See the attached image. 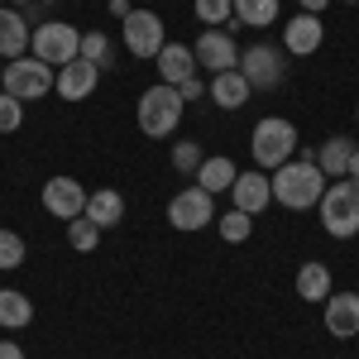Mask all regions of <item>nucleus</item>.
I'll list each match as a JSON object with an SVG mask.
<instances>
[{
	"label": "nucleus",
	"instance_id": "23",
	"mask_svg": "<svg viewBox=\"0 0 359 359\" xmlns=\"http://www.w3.org/2000/svg\"><path fill=\"white\" fill-rule=\"evenodd\" d=\"M29 321H34V302L25 292H15V287H0V326L5 331H25Z\"/></svg>",
	"mask_w": 359,
	"mask_h": 359
},
{
	"label": "nucleus",
	"instance_id": "28",
	"mask_svg": "<svg viewBox=\"0 0 359 359\" xmlns=\"http://www.w3.org/2000/svg\"><path fill=\"white\" fill-rule=\"evenodd\" d=\"M192 10L206 29H221V25L235 20V5H230V0H192Z\"/></svg>",
	"mask_w": 359,
	"mask_h": 359
},
{
	"label": "nucleus",
	"instance_id": "5",
	"mask_svg": "<svg viewBox=\"0 0 359 359\" xmlns=\"http://www.w3.org/2000/svg\"><path fill=\"white\" fill-rule=\"evenodd\" d=\"M53 77H57V67H48V62H39L34 53H25V57H15V62H5L0 91H10L15 101H43L53 91Z\"/></svg>",
	"mask_w": 359,
	"mask_h": 359
},
{
	"label": "nucleus",
	"instance_id": "31",
	"mask_svg": "<svg viewBox=\"0 0 359 359\" xmlns=\"http://www.w3.org/2000/svg\"><path fill=\"white\" fill-rule=\"evenodd\" d=\"M25 264V240L15 235V230H0V269L10 273V269H20Z\"/></svg>",
	"mask_w": 359,
	"mask_h": 359
},
{
	"label": "nucleus",
	"instance_id": "40",
	"mask_svg": "<svg viewBox=\"0 0 359 359\" xmlns=\"http://www.w3.org/2000/svg\"><path fill=\"white\" fill-rule=\"evenodd\" d=\"M72 5H82V0H72Z\"/></svg>",
	"mask_w": 359,
	"mask_h": 359
},
{
	"label": "nucleus",
	"instance_id": "2",
	"mask_svg": "<svg viewBox=\"0 0 359 359\" xmlns=\"http://www.w3.org/2000/svg\"><path fill=\"white\" fill-rule=\"evenodd\" d=\"M316 211H321V225H326L331 240H355L359 235V182L355 177H335V182H326Z\"/></svg>",
	"mask_w": 359,
	"mask_h": 359
},
{
	"label": "nucleus",
	"instance_id": "30",
	"mask_svg": "<svg viewBox=\"0 0 359 359\" xmlns=\"http://www.w3.org/2000/svg\"><path fill=\"white\" fill-rule=\"evenodd\" d=\"M25 125V101H15L10 91H0V135H15Z\"/></svg>",
	"mask_w": 359,
	"mask_h": 359
},
{
	"label": "nucleus",
	"instance_id": "3",
	"mask_svg": "<svg viewBox=\"0 0 359 359\" xmlns=\"http://www.w3.org/2000/svg\"><path fill=\"white\" fill-rule=\"evenodd\" d=\"M249 154H254V163L264 168V172L283 168L287 158H297V125H292V120H283V115L259 120V125H254V135H249Z\"/></svg>",
	"mask_w": 359,
	"mask_h": 359
},
{
	"label": "nucleus",
	"instance_id": "26",
	"mask_svg": "<svg viewBox=\"0 0 359 359\" xmlns=\"http://www.w3.org/2000/svg\"><path fill=\"white\" fill-rule=\"evenodd\" d=\"M77 57H86V62H96L101 72L106 67H115V48L106 34H82V48H77Z\"/></svg>",
	"mask_w": 359,
	"mask_h": 359
},
{
	"label": "nucleus",
	"instance_id": "12",
	"mask_svg": "<svg viewBox=\"0 0 359 359\" xmlns=\"http://www.w3.org/2000/svg\"><path fill=\"white\" fill-rule=\"evenodd\" d=\"M269 201H273V187H269V172H264V168L235 172V182H230V206H235V211H245V216H259Z\"/></svg>",
	"mask_w": 359,
	"mask_h": 359
},
{
	"label": "nucleus",
	"instance_id": "7",
	"mask_svg": "<svg viewBox=\"0 0 359 359\" xmlns=\"http://www.w3.org/2000/svg\"><path fill=\"white\" fill-rule=\"evenodd\" d=\"M240 77L249 82V91H273L287 77V57L273 43H254V48L240 53Z\"/></svg>",
	"mask_w": 359,
	"mask_h": 359
},
{
	"label": "nucleus",
	"instance_id": "20",
	"mask_svg": "<svg viewBox=\"0 0 359 359\" xmlns=\"http://www.w3.org/2000/svg\"><path fill=\"white\" fill-rule=\"evenodd\" d=\"M235 172H240V168L230 163V158H225V154H206V158H201V168H196V187H201V192H230V182H235Z\"/></svg>",
	"mask_w": 359,
	"mask_h": 359
},
{
	"label": "nucleus",
	"instance_id": "25",
	"mask_svg": "<svg viewBox=\"0 0 359 359\" xmlns=\"http://www.w3.org/2000/svg\"><path fill=\"white\" fill-rule=\"evenodd\" d=\"M216 230H221L225 245H245L249 235H254V216H245V211H225V216H216Z\"/></svg>",
	"mask_w": 359,
	"mask_h": 359
},
{
	"label": "nucleus",
	"instance_id": "17",
	"mask_svg": "<svg viewBox=\"0 0 359 359\" xmlns=\"http://www.w3.org/2000/svg\"><path fill=\"white\" fill-rule=\"evenodd\" d=\"M29 20L20 10H0V62H15L29 53Z\"/></svg>",
	"mask_w": 359,
	"mask_h": 359
},
{
	"label": "nucleus",
	"instance_id": "29",
	"mask_svg": "<svg viewBox=\"0 0 359 359\" xmlns=\"http://www.w3.org/2000/svg\"><path fill=\"white\" fill-rule=\"evenodd\" d=\"M201 158H206V149H201L196 139L172 144V168H177V172H196V168H201Z\"/></svg>",
	"mask_w": 359,
	"mask_h": 359
},
{
	"label": "nucleus",
	"instance_id": "36",
	"mask_svg": "<svg viewBox=\"0 0 359 359\" xmlns=\"http://www.w3.org/2000/svg\"><path fill=\"white\" fill-rule=\"evenodd\" d=\"M345 177H355V182H359V144H355V154H350V168H345Z\"/></svg>",
	"mask_w": 359,
	"mask_h": 359
},
{
	"label": "nucleus",
	"instance_id": "35",
	"mask_svg": "<svg viewBox=\"0 0 359 359\" xmlns=\"http://www.w3.org/2000/svg\"><path fill=\"white\" fill-rule=\"evenodd\" d=\"M130 10H135V5H130V0H111V15H115V20H125V15H130Z\"/></svg>",
	"mask_w": 359,
	"mask_h": 359
},
{
	"label": "nucleus",
	"instance_id": "33",
	"mask_svg": "<svg viewBox=\"0 0 359 359\" xmlns=\"http://www.w3.org/2000/svg\"><path fill=\"white\" fill-rule=\"evenodd\" d=\"M0 359H25V350L15 340H0Z\"/></svg>",
	"mask_w": 359,
	"mask_h": 359
},
{
	"label": "nucleus",
	"instance_id": "6",
	"mask_svg": "<svg viewBox=\"0 0 359 359\" xmlns=\"http://www.w3.org/2000/svg\"><path fill=\"white\" fill-rule=\"evenodd\" d=\"M82 48V34L72 25H62V20H43V25L29 34V53L39 57V62H48V67H62V62H72Z\"/></svg>",
	"mask_w": 359,
	"mask_h": 359
},
{
	"label": "nucleus",
	"instance_id": "4",
	"mask_svg": "<svg viewBox=\"0 0 359 359\" xmlns=\"http://www.w3.org/2000/svg\"><path fill=\"white\" fill-rule=\"evenodd\" d=\"M182 96H177V86H163V82H154L144 96H139V106H135V120H139V130L149 139H168L177 125H182Z\"/></svg>",
	"mask_w": 359,
	"mask_h": 359
},
{
	"label": "nucleus",
	"instance_id": "8",
	"mask_svg": "<svg viewBox=\"0 0 359 359\" xmlns=\"http://www.w3.org/2000/svg\"><path fill=\"white\" fill-rule=\"evenodd\" d=\"M120 34H125V48L135 57H158V48L168 43L163 15H154V10H130L120 20Z\"/></svg>",
	"mask_w": 359,
	"mask_h": 359
},
{
	"label": "nucleus",
	"instance_id": "13",
	"mask_svg": "<svg viewBox=\"0 0 359 359\" xmlns=\"http://www.w3.org/2000/svg\"><path fill=\"white\" fill-rule=\"evenodd\" d=\"M96 82H101V67L96 62H86V57H72V62H62L53 77V91L62 96V101H86L91 91H96Z\"/></svg>",
	"mask_w": 359,
	"mask_h": 359
},
{
	"label": "nucleus",
	"instance_id": "1",
	"mask_svg": "<svg viewBox=\"0 0 359 359\" xmlns=\"http://www.w3.org/2000/svg\"><path fill=\"white\" fill-rule=\"evenodd\" d=\"M269 187H273L278 206H287V211H311V206L321 201V192H326V172L316 168V149H306L297 158H287L283 168H273Z\"/></svg>",
	"mask_w": 359,
	"mask_h": 359
},
{
	"label": "nucleus",
	"instance_id": "18",
	"mask_svg": "<svg viewBox=\"0 0 359 359\" xmlns=\"http://www.w3.org/2000/svg\"><path fill=\"white\" fill-rule=\"evenodd\" d=\"M206 96H211L216 106H225V111H240L254 91H249V82L240 77V67H230V72H216V77L206 82Z\"/></svg>",
	"mask_w": 359,
	"mask_h": 359
},
{
	"label": "nucleus",
	"instance_id": "22",
	"mask_svg": "<svg viewBox=\"0 0 359 359\" xmlns=\"http://www.w3.org/2000/svg\"><path fill=\"white\" fill-rule=\"evenodd\" d=\"M335 287H331V269L326 264H316V259H306L302 269H297V297L302 302H326Z\"/></svg>",
	"mask_w": 359,
	"mask_h": 359
},
{
	"label": "nucleus",
	"instance_id": "24",
	"mask_svg": "<svg viewBox=\"0 0 359 359\" xmlns=\"http://www.w3.org/2000/svg\"><path fill=\"white\" fill-rule=\"evenodd\" d=\"M235 5V25H249V29H269L283 10V0H230Z\"/></svg>",
	"mask_w": 359,
	"mask_h": 359
},
{
	"label": "nucleus",
	"instance_id": "39",
	"mask_svg": "<svg viewBox=\"0 0 359 359\" xmlns=\"http://www.w3.org/2000/svg\"><path fill=\"white\" fill-rule=\"evenodd\" d=\"M345 5H359V0H345Z\"/></svg>",
	"mask_w": 359,
	"mask_h": 359
},
{
	"label": "nucleus",
	"instance_id": "19",
	"mask_svg": "<svg viewBox=\"0 0 359 359\" xmlns=\"http://www.w3.org/2000/svg\"><path fill=\"white\" fill-rule=\"evenodd\" d=\"M86 221H96L101 230H111V225L125 221V196L115 192V187H101V192H86Z\"/></svg>",
	"mask_w": 359,
	"mask_h": 359
},
{
	"label": "nucleus",
	"instance_id": "37",
	"mask_svg": "<svg viewBox=\"0 0 359 359\" xmlns=\"http://www.w3.org/2000/svg\"><path fill=\"white\" fill-rule=\"evenodd\" d=\"M15 5H34V0H15Z\"/></svg>",
	"mask_w": 359,
	"mask_h": 359
},
{
	"label": "nucleus",
	"instance_id": "32",
	"mask_svg": "<svg viewBox=\"0 0 359 359\" xmlns=\"http://www.w3.org/2000/svg\"><path fill=\"white\" fill-rule=\"evenodd\" d=\"M177 96H182V106H192V101L206 96V82L201 77H187V82H177Z\"/></svg>",
	"mask_w": 359,
	"mask_h": 359
},
{
	"label": "nucleus",
	"instance_id": "21",
	"mask_svg": "<svg viewBox=\"0 0 359 359\" xmlns=\"http://www.w3.org/2000/svg\"><path fill=\"white\" fill-rule=\"evenodd\" d=\"M350 154H355V139L345 135H331L321 149H316V168L326 172V182H335V177H345V168H350Z\"/></svg>",
	"mask_w": 359,
	"mask_h": 359
},
{
	"label": "nucleus",
	"instance_id": "11",
	"mask_svg": "<svg viewBox=\"0 0 359 359\" xmlns=\"http://www.w3.org/2000/svg\"><path fill=\"white\" fill-rule=\"evenodd\" d=\"M43 211L48 216H57V221H77L86 211V187L77 182V177H67V172H57V177H48L43 182Z\"/></svg>",
	"mask_w": 359,
	"mask_h": 359
},
{
	"label": "nucleus",
	"instance_id": "41",
	"mask_svg": "<svg viewBox=\"0 0 359 359\" xmlns=\"http://www.w3.org/2000/svg\"><path fill=\"white\" fill-rule=\"evenodd\" d=\"M355 115H359V106H355Z\"/></svg>",
	"mask_w": 359,
	"mask_h": 359
},
{
	"label": "nucleus",
	"instance_id": "9",
	"mask_svg": "<svg viewBox=\"0 0 359 359\" xmlns=\"http://www.w3.org/2000/svg\"><path fill=\"white\" fill-rule=\"evenodd\" d=\"M211 221H216V196L201 192V187H182L168 201V225L172 230H206Z\"/></svg>",
	"mask_w": 359,
	"mask_h": 359
},
{
	"label": "nucleus",
	"instance_id": "15",
	"mask_svg": "<svg viewBox=\"0 0 359 359\" xmlns=\"http://www.w3.org/2000/svg\"><path fill=\"white\" fill-rule=\"evenodd\" d=\"M326 331L335 340L359 335V292H331L326 297Z\"/></svg>",
	"mask_w": 359,
	"mask_h": 359
},
{
	"label": "nucleus",
	"instance_id": "14",
	"mask_svg": "<svg viewBox=\"0 0 359 359\" xmlns=\"http://www.w3.org/2000/svg\"><path fill=\"white\" fill-rule=\"evenodd\" d=\"M326 43V25H321V15H292L287 25H283V48L287 53H297V57H311L316 48Z\"/></svg>",
	"mask_w": 359,
	"mask_h": 359
},
{
	"label": "nucleus",
	"instance_id": "34",
	"mask_svg": "<svg viewBox=\"0 0 359 359\" xmlns=\"http://www.w3.org/2000/svg\"><path fill=\"white\" fill-rule=\"evenodd\" d=\"M297 5H302L306 15H321V10H326V5H331V0H297Z\"/></svg>",
	"mask_w": 359,
	"mask_h": 359
},
{
	"label": "nucleus",
	"instance_id": "16",
	"mask_svg": "<svg viewBox=\"0 0 359 359\" xmlns=\"http://www.w3.org/2000/svg\"><path fill=\"white\" fill-rule=\"evenodd\" d=\"M154 67H158V82L163 86H177V82H187V77H196V57L187 43H163L158 57H154Z\"/></svg>",
	"mask_w": 359,
	"mask_h": 359
},
{
	"label": "nucleus",
	"instance_id": "38",
	"mask_svg": "<svg viewBox=\"0 0 359 359\" xmlns=\"http://www.w3.org/2000/svg\"><path fill=\"white\" fill-rule=\"evenodd\" d=\"M0 77H5V62H0Z\"/></svg>",
	"mask_w": 359,
	"mask_h": 359
},
{
	"label": "nucleus",
	"instance_id": "10",
	"mask_svg": "<svg viewBox=\"0 0 359 359\" xmlns=\"http://www.w3.org/2000/svg\"><path fill=\"white\" fill-rule=\"evenodd\" d=\"M192 57H196V67H206L211 77H216V72H230V67H240L235 34H225V29H201V39L192 43Z\"/></svg>",
	"mask_w": 359,
	"mask_h": 359
},
{
	"label": "nucleus",
	"instance_id": "27",
	"mask_svg": "<svg viewBox=\"0 0 359 359\" xmlns=\"http://www.w3.org/2000/svg\"><path fill=\"white\" fill-rule=\"evenodd\" d=\"M67 245L77 249V254H91V249L101 245V225L77 216V221H67Z\"/></svg>",
	"mask_w": 359,
	"mask_h": 359
}]
</instances>
